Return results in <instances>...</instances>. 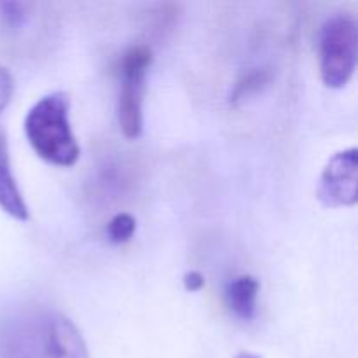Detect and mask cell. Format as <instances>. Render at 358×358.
Returning a JSON list of instances; mask_svg holds the SVG:
<instances>
[{"label":"cell","mask_w":358,"mask_h":358,"mask_svg":"<svg viewBox=\"0 0 358 358\" xmlns=\"http://www.w3.org/2000/svg\"><path fill=\"white\" fill-rule=\"evenodd\" d=\"M150 65L152 51L147 45H133L121 58L117 122L122 135L129 140L138 138L143 131V94Z\"/></svg>","instance_id":"3957f363"},{"label":"cell","mask_w":358,"mask_h":358,"mask_svg":"<svg viewBox=\"0 0 358 358\" xmlns=\"http://www.w3.org/2000/svg\"><path fill=\"white\" fill-rule=\"evenodd\" d=\"M205 285V278L199 271H187L184 275V287L187 292H199Z\"/></svg>","instance_id":"8fae6325"},{"label":"cell","mask_w":358,"mask_h":358,"mask_svg":"<svg viewBox=\"0 0 358 358\" xmlns=\"http://www.w3.org/2000/svg\"><path fill=\"white\" fill-rule=\"evenodd\" d=\"M261 285L257 278L250 275H241L231 280L226 289L227 306L243 322H250L257 313V297Z\"/></svg>","instance_id":"52a82bcc"},{"label":"cell","mask_w":358,"mask_h":358,"mask_svg":"<svg viewBox=\"0 0 358 358\" xmlns=\"http://www.w3.org/2000/svg\"><path fill=\"white\" fill-rule=\"evenodd\" d=\"M317 198L327 208L357 205L358 150L355 147L341 150L329 159L318 182Z\"/></svg>","instance_id":"277c9868"},{"label":"cell","mask_w":358,"mask_h":358,"mask_svg":"<svg viewBox=\"0 0 358 358\" xmlns=\"http://www.w3.org/2000/svg\"><path fill=\"white\" fill-rule=\"evenodd\" d=\"M358 55V28L352 14H334L322 24L320 76L331 90H341L353 77Z\"/></svg>","instance_id":"7a4b0ae2"},{"label":"cell","mask_w":358,"mask_h":358,"mask_svg":"<svg viewBox=\"0 0 358 358\" xmlns=\"http://www.w3.org/2000/svg\"><path fill=\"white\" fill-rule=\"evenodd\" d=\"M24 135L38 157L59 168L79 161L80 147L70 124V98L65 91L42 96L24 117Z\"/></svg>","instance_id":"6da1fadb"},{"label":"cell","mask_w":358,"mask_h":358,"mask_svg":"<svg viewBox=\"0 0 358 358\" xmlns=\"http://www.w3.org/2000/svg\"><path fill=\"white\" fill-rule=\"evenodd\" d=\"M271 79L273 72L268 66H259V69L248 70L234 84L233 91L229 94V101L233 105L245 103L250 98H255L257 94H261L271 84Z\"/></svg>","instance_id":"ba28073f"},{"label":"cell","mask_w":358,"mask_h":358,"mask_svg":"<svg viewBox=\"0 0 358 358\" xmlns=\"http://www.w3.org/2000/svg\"><path fill=\"white\" fill-rule=\"evenodd\" d=\"M136 231V220L135 217L129 215V213L121 212L115 213L110 220H108L107 227H105V233L110 243L114 245H122L126 241H129L133 238Z\"/></svg>","instance_id":"9c48e42d"},{"label":"cell","mask_w":358,"mask_h":358,"mask_svg":"<svg viewBox=\"0 0 358 358\" xmlns=\"http://www.w3.org/2000/svg\"><path fill=\"white\" fill-rule=\"evenodd\" d=\"M14 93V79L10 72L3 66H0V208L13 219L20 222L28 220V206L23 198V192L20 191L16 177L13 173L9 156V143H7L6 126L2 119L6 114V108L9 107Z\"/></svg>","instance_id":"5b68a950"},{"label":"cell","mask_w":358,"mask_h":358,"mask_svg":"<svg viewBox=\"0 0 358 358\" xmlns=\"http://www.w3.org/2000/svg\"><path fill=\"white\" fill-rule=\"evenodd\" d=\"M44 358H90L83 334L65 315L45 318Z\"/></svg>","instance_id":"8992f818"},{"label":"cell","mask_w":358,"mask_h":358,"mask_svg":"<svg viewBox=\"0 0 358 358\" xmlns=\"http://www.w3.org/2000/svg\"><path fill=\"white\" fill-rule=\"evenodd\" d=\"M0 16L9 27L17 28L27 16V3L21 2H2L0 3Z\"/></svg>","instance_id":"30bf717a"},{"label":"cell","mask_w":358,"mask_h":358,"mask_svg":"<svg viewBox=\"0 0 358 358\" xmlns=\"http://www.w3.org/2000/svg\"><path fill=\"white\" fill-rule=\"evenodd\" d=\"M234 358H262V357L257 355V353H252V352H240Z\"/></svg>","instance_id":"7c38bea8"}]
</instances>
